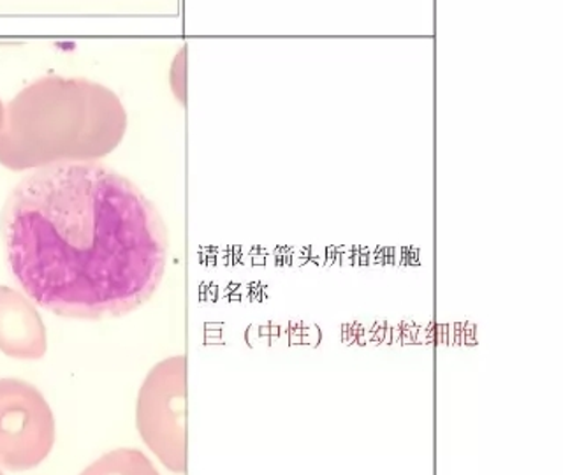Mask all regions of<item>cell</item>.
Instances as JSON below:
<instances>
[{"mask_svg":"<svg viewBox=\"0 0 563 475\" xmlns=\"http://www.w3.org/2000/svg\"><path fill=\"white\" fill-rule=\"evenodd\" d=\"M0 231L23 292L66 319L136 312L166 273L169 240L157 207L99 161L23 176L5 199Z\"/></svg>","mask_w":563,"mask_h":475,"instance_id":"obj_1","label":"cell"},{"mask_svg":"<svg viewBox=\"0 0 563 475\" xmlns=\"http://www.w3.org/2000/svg\"><path fill=\"white\" fill-rule=\"evenodd\" d=\"M119 99L81 78H41L5 106L0 164L11 172L97 161L108 154V119H123Z\"/></svg>","mask_w":563,"mask_h":475,"instance_id":"obj_2","label":"cell"},{"mask_svg":"<svg viewBox=\"0 0 563 475\" xmlns=\"http://www.w3.org/2000/svg\"><path fill=\"white\" fill-rule=\"evenodd\" d=\"M187 360L158 361L141 384L136 401V428L143 444L173 474L187 471Z\"/></svg>","mask_w":563,"mask_h":475,"instance_id":"obj_3","label":"cell"},{"mask_svg":"<svg viewBox=\"0 0 563 475\" xmlns=\"http://www.w3.org/2000/svg\"><path fill=\"white\" fill-rule=\"evenodd\" d=\"M57 427L43 393L22 378H0V466L32 471L49 456Z\"/></svg>","mask_w":563,"mask_h":475,"instance_id":"obj_4","label":"cell"},{"mask_svg":"<svg viewBox=\"0 0 563 475\" xmlns=\"http://www.w3.org/2000/svg\"><path fill=\"white\" fill-rule=\"evenodd\" d=\"M48 351V333L34 301L0 286V352L13 360L37 361Z\"/></svg>","mask_w":563,"mask_h":475,"instance_id":"obj_5","label":"cell"},{"mask_svg":"<svg viewBox=\"0 0 563 475\" xmlns=\"http://www.w3.org/2000/svg\"><path fill=\"white\" fill-rule=\"evenodd\" d=\"M79 475H161L140 449L120 448L102 454Z\"/></svg>","mask_w":563,"mask_h":475,"instance_id":"obj_6","label":"cell"},{"mask_svg":"<svg viewBox=\"0 0 563 475\" xmlns=\"http://www.w3.org/2000/svg\"><path fill=\"white\" fill-rule=\"evenodd\" d=\"M5 122V106L4 102H2V99H0V132H2V128H4Z\"/></svg>","mask_w":563,"mask_h":475,"instance_id":"obj_7","label":"cell"},{"mask_svg":"<svg viewBox=\"0 0 563 475\" xmlns=\"http://www.w3.org/2000/svg\"><path fill=\"white\" fill-rule=\"evenodd\" d=\"M0 475H4V474H2V471H0Z\"/></svg>","mask_w":563,"mask_h":475,"instance_id":"obj_8","label":"cell"}]
</instances>
